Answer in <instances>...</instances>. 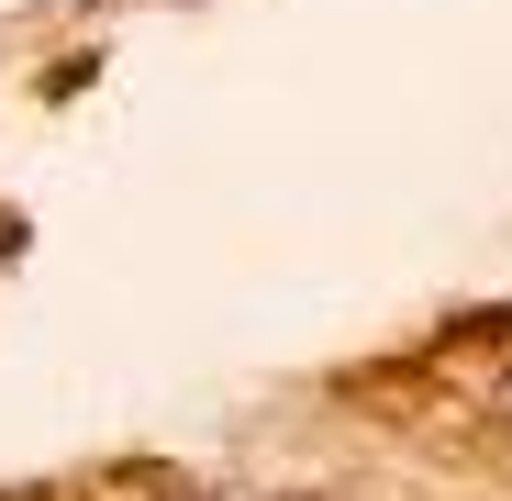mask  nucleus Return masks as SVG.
<instances>
[{
    "label": "nucleus",
    "instance_id": "obj_1",
    "mask_svg": "<svg viewBox=\"0 0 512 501\" xmlns=\"http://www.w3.org/2000/svg\"><path fill=\"white\" fill-rule=\"evenodd\" d=\"M501 424H512V379H501Z\"/></svg>",
    "mask_w": 512,
    "mask_h": 501
}]
</instances>
